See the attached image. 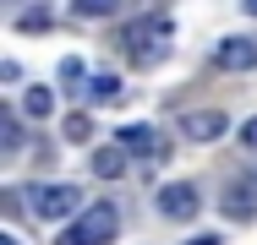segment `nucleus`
I'll return each mask as SVG.
<instances>
[{"label": "nucleus", "instance_id": "obj_1", "mask_svg": "<svg viewBox=\"0 0 257 245\" xmlns=\"http://www.w3.org/2000/svg\"><path fill=\"white\" fill-rule=\"evenodd\" d=\"M175 44V28H170V16H137L132 28H120V49H126V60L132 66H159L164 54Z\"/></svg>", "mask_w": 257, "mask_h": 245}, {"label": "nucleus", "instance_id": "obj_2", "mask_svg": "<svg viewBox=\"0 0 257 245\" xmlns=\"http://www.w3.org/2000/svg\"><path fill=\"white\" fill-rule=\"evenodd\" d=\"M115 234H120V207L93 202L88 212H77V224L60 234V245H109Z\"/></svg>", "mask_w": 257, "mask_h": 245}, {"label": "nucleus", "instance_id": "obj_3", "mask_svg": "<svg viewBox=\"0 0 257 245\" xmlns=\"http://www.w3.org/2000/svg\"><path fill=\"white\" fill-rule=\"evenodd\" d=\"M71 212H82V191L77 186H39L33 191V218L55 224V218H71Z\"/></svg>", "mask_w": 257, "mask_h": 245}, {"label": "nucleus", "instance_id": "obj_4", "mask_svg": "<svg viewBox=\"0 0 257 245\" xmlns=\"http://www.w3.org/2000/svg\"><path fill=\"white\" fill-rule=\"evenodd\" d=\"M197 207H203V202H197V186H186V180H181V186H164V191H159V212H164V218H175V224L197 218Z\"/></svg>", "mask_w": 257, "mask_h": 245}, {"label": "nucleus", "instance_id": "obj_5", "mask_svg": "<svg viewBox=\"0 0 257 245\" xmlns=\"http://www.w3.org/2000/svg\"><path fill=\"white\" fill-rule=\"evenodd\" d=\"M213 66L219 71H252L257 66V38H224L213 49Z\"/></svg>", "mask_w": 257, "mask_h": 245}, {"label": "nucleus", "instance_id": "obj_6", "mask_svg": "<svg viewBox=\"0 0 257 245\" xmlns=\"http://www.w3.org/2000/svg\"><path fill=\"white\" fill-rule=\"evenodd\" d=\"M219 207L235 218V224H246V218H257V180H241V186H224V196H219Z\"/></svg>", "mask_w": 257, "mask_h": 245}, {"label": "nucleus", "instance_id": "obj_7", "mask_svg": "<svg viewBox=\"0 0 257 245\" xmlns=\"http://www.w3.org/2000/svg\"><path fill=\"white\" fill-rule=\"evenodd\" d=\"M224 126H230V120H224L219 109H197V114L181 120V131H186L192 142H213V136H224Z\"/></svg>", "mask_w": 257, "mask_h": 245}, {"label": "nucleus", "instance_id": "obj_8", "mask_svg": "<svg viewBox=\"0 0 257 245\" xmlns=\"http://www.w3.org/2000/svg\"><path fill=\"white\" fill-rule=\"evenodd\" d=\"M120 147H126L132 158H159V152H164V142H159L148 126H120Z\"/></svg>", "mask_w": 257, "mask_h": 245}, {"label": "nucleus", "instance_id": "obj_9", "mask_svg": "<svg viewBox=\"0 0 257 245\" xmlns=\"http://www.w3.org/2000/svg\"><path fill=\"white\" fill-rule=\"evenodd\" d=\"M93 174L120 180V174H126V147H99V152H93Z\"/></svg>", "mask_w": 257, "mask_h": 245}, {"label": "nucleus", "instance_id": "obj_10", "mask_svg": "<svg viewBox=\"0 0 257 245\" xmlns=\"http://www.w3.org/2000/svg\"><path fill=\"white\" fill-rule=\"evenodd\" d=\"M71 11H77V16H115L120 0H71Z\"/></svg>", "mask_w": 257, "mask_h": 245}, {"label": "nucleus", "instance_id": "obj_11", "mask_svg": "<svg viewBox=\"0 0 257 245\" xmlns=\"http://www.w3.org/2000/svg\"><path fill=\"white\" fill-rule=\"evenodd\" d=\"M22 109H28V114H39V120H44V114H50V109H55V93H50V88H33V93L22 98Z\"/></svg>", "mask_w": 257, "mask_h": 245}, {"label": "nucleus", "instance_id": "obj_12", "mask_svg": "<svg viewBox=\"0 0 257 245\" xmlns=\"http://www.w3.org/2000/svg\"><path fill=\"white\" fill-rule=\"evenodd\" d=\"M93 98H99V104H115V98H120V76L99 71V76H93Z\"/></svg>", "mask_w": 257, "mask_h": 245}, {"label": "nucleus", "instance_id": "obj_13", "mask_svg": "<svg viewBox=\"0 0 257 245\" xmlns=\"http://www.w3.org/2000/svg\"><path fill=\"white\" fill-rule=\"evenodd\" d=\"M88 131H93V126H88V114H82V109H77V114H66V142H88Z\"/></svg>", "mask_w": 257, "mask_h": 245}, {"label": "nucleus", "instance_id": "obj_14", "mask_svg": "<svg viewBox=\"0 0 257 245\" xmlns=\"http://www.w3.org/2000/svg\"><path fill=\"white\" fill-rule=\"evenodd\" d=\"M55 16L50 11H28V16H22V22H17V28H22V33H44V28H50Z\"/></svg>", "mask_w": 257, "mask_h": 245}, {"label": "nucleus", "instance_id": "obj_15", "mask_svg": "<svg viewBox=\"0 0 257 245\" xmlns=\"http://www.w3.org/2000/svg\"><path fill=\"white\" fill-rule=\"evenodd\" d=\"M0 142H6V147H17V142H22V126H17V114H0Z\"/></svg>", "mask_w": 257, "mask_h": 245}, {"label": "nucleus", "instance_id": "obj_16", "mask_svg": "<svg viewBox=\"0 0 257 245\" xmlns=\"http://www.w3.org/2000/svg\"><path fill=\"white\" fill-rule=\"evenodd\" d=\"M241 142H246V147H252V152H257V114H252V120H246V126H241Z\"/></svg>", "mask_w": 257, "mask_h": 245}, {"label": "nucleus", "instance_id": "obj_17", "mask_svg": "<svg viewBox=\"0 0 257 245\" xmlns=\"http://www.w3.org/2000/svg\"><path fill=\"white\" fill-rule=\"evenodd\" d=\"M186 245H219V234H197V240H186Z\"/></svg>", "mask_w": 257, "mask_h": 245}, {"label": "nucleus", "instance_id": "obj_18", "mask_svg": "<svg viewBox=\"0 0 257 245\" xmlns=\"http://www.w3.org/2000/svg\"><path fill=\"white\" fill-rule=\"evenodd\" d=\"M246 16H257V0H246Z\"/></svg>", "mask_w": 257, "mask_h": 245}]
</instances>
